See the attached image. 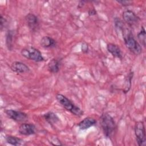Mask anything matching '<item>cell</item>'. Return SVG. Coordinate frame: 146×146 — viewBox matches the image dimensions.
I'll return each instance as SVG.
<instances>
[{
  "label": "cell",
  "mask_w": 146,
  "mask_h": 146,
  "mask_svg": "<svg viewBox=\"0 0 146 146\" xmlns=\"http://www.w3.org/2000/svg\"><path fill=\"white\" fill-rule=\"evenodd\" d=\"M100 123L105 136L110 139L113 137L116 132V125L112 117L107 113H103L100 117Z\"/></svg>",
  "instance_id": "1"
},
{
  "label": "cell",
  "mask_w": 146,
  "mask_h": 146,
  "mask_svg": "<svg viewBox=\"0 0 146 146\" xmlns=\"http://www.w3.org/2000/svg\"><path fill=\"white\" fill-rule=\"evenodd\" d=\"M122 31L123 34V39L126 47L135 54H140L142 51L141 47L134 38L131 31H129L127 29L124 30L123 28Z\"/></svg>",
  "instance_id": "2"
},
{
  "label": "cell",
  "mask_w": 146,
  "mask_h": 146,
  "mask_svg": "<svg viewBox=\"0 0 146 146\" xmlns=\"http://www.w3.org/2000/svg\"><path fill=\"white\" fill-rule=\"evenodd\" d=\"M56 99L65 109L69 111L72 114L78 116H80L83 115V111L78 107L75 106L70 99L63 95L60 94H56Z\"/></svg>",
  "instance_id": "3"
},
{
  "label": "cell",
  "mask_w": 146,
  "mask_h": 146,
  "mask_svg": "<svg viewBox=\"0 0 146 146\" xmlns=\"http://www.w3.org/2000/svg\"><path fill=\"white\" fill-rule=\"evenodd\" d=\"M21 54L25 58L36 62L44 60V58L40 51L33 47H27L23 48L21 51Z\"/></svg>",
  "instance_id": "4"
},
{
  "label": "cell",
  "mask_w": 146,
  "mask_h": 146,
  "mask_svg": "<svg viewBox=\"0 0 146 146\" xmlns=\"http://www.w3.org/2000/svg\"><path fill=\"white\" fill-rule=\"evenodd\" d=\"M135 134L138 145L139 146L145 145V130L143 121H138L136 123L135 125Z\"/></svg>",
  "instance_id": "5"
},
{
  "label": "cell",
  "mask_w": 146,
  "mask_h": 146,
  "mask_svg": "<svg viewBox=\"0 0 146 146\" xmlns=\"http://www.w3.org/2000/svg\"><path fill=\"white\" fill-rule=\"evenodd\" d=\"M6 115L11 119L16 121H25L27 118V115L23 112L13 110H7L5 111Z\"/></svg>",
  "instance_id": "6"
},
{
  "label": "cell",
  "mask_w": 146,
  "mask_h": 146,
  "mask_svg": "<svg viewBox=\"0 0 146 146\" xmlns=\"http://www.w3.org/2000/svg\"><path fill=\"white\" fill-rule=\"evenodd\" d=\"M124 21L130 26L136 25L139 21V18L131 10H126L123 13Z\"/></svg>",
  "instance_id": "7"
},
{
  "label": "cell",
  "mask_w": 146,
  "mask_h": 146,
  "mask_svg": "<svg viewBox=\"0 0 146 146\" xmlns=\"http://www.w3.org/2000/svg\"><path fill=\"white\" fill-rule=\"evenodd\" d=\"M27 25L32 31H35L39 28V21L37 17L33 14L29 13L25 17Z\"/></svg>",
  "instance_id": "8"
},
{
  "label": "cell",
  "mask_w": 146,
  "mask_h": 146,
  "mask_svg": "<svg viewBox=\"0 0 146 146\" xmlns=\"http://www.w3.org/2000/svg\"><path fill=\"white\" fill-rule=\"evenodd\" d=\"M36 128L33 124L23 123L19 127V132L20 134L25 136H29L35 133Z\"/></svg>",
  "instance_id": "9"
},
{
  "label": "cell",
  "mask_w": 146,
  "mask_h": 146,
  "mask_svg": "<svg viewBox=\"0 0 146 146\" xmlns=\"http://www.w3.org/2000/svg\"><path fill=\"white\" fill-rule=\"evenodd\" d=\"M11 69L17 73H25L29 72L30 69L29 67L21 62H14L11 65Z\"/></svg>",
  "instance_id": "10"
},
{
  "label": "cell",
  "mask_w": 146,
  "mask_h": 146,
  "mask_svg": "<svg viewBox=\"0 0 146 146\" xmlns=\"http://www.w3.org/2000/svg\"><path fill=\"white\" fill-rule=\"evenodd\" d=\"M96 123V121L95 119L91 117H87L79 122V123L78 124V127L80 129L85 130L94 125Z\"/></svg>",
  "instance_id": "11"
},
{
  "label": "cell",
  "mask_w": 146,
  "mask_h": 146,
  "mask_svg": "<svg viewBox=\"0 0 146 146\" xmlns=\"http://www.w3.org/2000/svg\"><path fill=\"white\" fill-rule=\"evenodd\" d=\"M107 48L108 51L111 53L112 56L115 58H117L119 59L122 58L121 51L119 46L116 44L113 43H108L107 46Z\"/></svg>",
  "instance_id": "12"
},
{
  "label": "cell",
  "mask_w": 146,
  "mask_h": 146,
  "mask_svg": "<svg viewBox=\"0 0 146 146\" xmlns=\"http://www.w3.org/2000/svg\"><path fill=\"white\" fill-rule=\"evenodd\" d=\"M40 44L44 48H51L55 47L56 41L48 36H43L40 40Z\"/></svg>",
  "instance_id": "13"
},
{
  "label": "cell",
  "mask_w": 146,
  "mask_h": 146,
  "mask_svg": "<svg viewBox=\"0 0 146 146\" xmlns=\"http://www.w3.org/2000/svg\"><path fill=\"white\" fill-rule=\"evenodd\" d=\"M44 119L51 125L56 124L59 121L58 116L52 112H48L43 115Z\"/></svg>",
  "instance_id": "14"
},
{
  "label": "cell",
  "mask_w": 146,
  "mask_h": 146,
  "mask_svg": "<svg viewBox=\"0 0 146 146\" xmlns=\"http://www.w3.org/2000/svg\"><path fill=\"white\" fill-rule=\"evenodd\" d=\"M60 62L56 59H52L48 64V70L52 73H56L59 71Z\"/></svg>",
  "instance_id": "15"
},
{
  "label": "cell",
  "mask_w": 146,
  "mask_h": 146,
  "mask_svg": "<svg viewBox=\"0 0 146 146\" xmlns=\"http://www.w3.org/2000/svg\"><path fill=\"white\" fill-rule=\"evenodd\" d=\"M6 141L7 143L15 146L22 145L23 143V140L21 139L13 136H7L6 137Z\"/></svg>",
  "instance_id": "16"
},
{
  "label": "cell",
  "mask_w": 146,
  "mask_h": 146,
  "mask_svg": "<svg viewBox=\"0 0 146 146\" xmlns=\"http://www.w3.org/2000/svg\"><path fill=\"white\" fill-rule=\"evenodd\" d=\"M137 38L143 46H145L146 43V33L145 30L143 27H141V31L137 34Z\"/></svg>",
  "instance_id": "17"
},
{
  "label": "cell",
  "mask_w": 146,
  "mask_h": 146,
  "mask_svg": "<svg viewBox=\"0 0 146 146\" xmlns=\"http://www.w3.org/2000/svg\"><path fill=\"white\" fill-rule=\"evenodd\" d=\"M13 34L12 31H9L7 34V37H6V43H7V46L9 50L11 49V47L13 46Z\"/></svg>",
  "instance_id": "18"
},
{
  "label": "cell",
  "mask_w": 146,
  "mask_h": 146,
  "mask_svg": "<svg viewBox=\"0 0 146 146\" xmlns=\"http://www.w3.org/2000/svg\"><path fill=\"white\" fill-rule=\"evenodd\" d=\"M5 22H6V19L1 15V17H0V27H1V30H2L3 29V27H4Z\"/></svg>",
  "instance_id": "19"
},
{
  "label": "cell",
  "mask_w": 146,
  "mask_h": 146,
  "mask_svg": "<svg viewBox=\"0 0 146 146\" xmlns=\"http://www.w3.org/2000/svg\"><path fill=\"white\" fill-rule=\"evenodd\" d=\"M117 2L119 3H121L123 6H128L132 3V2L129 1H117Z\"/></svg>",
  "instance_id": "20"
},
{
  "label": "cell",
  "mask_w": 146,
  "mask_h": 146,
  "mask_svg": "<svg viewBox=\"0 0 146 146\" xmlns=\"http://www.w3.org/2000/svg\"><path fill=\"white\" fill-rule=\"evenodd\" d=\"M82 46V51L83 52H86L87 51V50H88V46H87V44L86 43H83Z\"/></svg>",
  "instance_id": "21"
},
{
  "label": "cell",
  "mask_w": 146,
  "mask_h": 146,
  "mask_svg": "<svg viewBox=\"0 0 146 146\" xmlns=\"http://www.w3.org/2000/svg\"><path fill=\"white\" fill-rule=\"evenodd\" d=\"M96 13V11L95 10V9H90V10L88 11V14L90 15H95Z\"/></svg>",
  "instance_id": "22"
}]
</instances>
